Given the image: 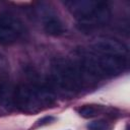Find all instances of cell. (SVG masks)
I'll return each instance as SVG.
<instances>
[{"label":"cell","mask_w":130,"mask_h":130,"mask_svg":"<svg viewBox=\"0 0 130 130\" xmlns=\"http://www.w3.org/2000/svg\"><path fill=\"white\" fill-rule=\"evenodd\" d=\"M87 130H112V125L106 120H95L87 125Z\"/></svg>","instance_id":"9"},{"label":"cell","mask_w":130,"mask_h":130,"mask_svg":"<svg viewBox=\"0 0 130 130\" xmlns=\"http://www.w3.org/2000/svg\"><path fill=\"white\" fill-rule=\"evenodd\" d=\"M55 102L53 89L46 83L32 81L19 84L13 91L14 105L24 113L39 112Z\"/></svg>","instance_id":"1"},{"label":"cell","mask_w":130,"mask_h":130,"mask_svg":"<svg viewBox=\"0 0 130 130\" xmlns=\"http://www.w3.org/2000/svg\"><path fill=\"white\" fill-rule=\"evenodd\" d=\"M78 67L82 75L93 78L113 77L122 73L127 67V58L99 54L92 51L80 56Z\"/></svg>","instance_id":"2"},{"label":"cell","mask_w":130,"mask_h":130,"mask_svg":"<svg viewBox=\"0 0 130 130\" xmlns=\"http://www.w3.org/2000/svg\"><path fill=\"white\" fill-rule=\"evenodd\" d=\"M24 32V26L18 16L9 11L0 13V44L16 43Z\"/></svg>","instance_id":"5"},{"label":"cell","mask_w":130,"mask_h":130,"mask_svg":"<svg viewBox=\"0 0 130 130\" xmlns=\"http://www.w3.org/2000/svg\"><path fill=\"white\" fill-rule=\"evenodd\" d=\"M105 112V107L102 105H83L77 109V113L85 119L93 118L102 115Z\"/></svg>","instance_id":"8"},{"label":"cell","mask_w":130,"mask_h":130,"mask_svg":"<svg viewBox=\"0 0 130 130\" xmlns=\"http://www.w3.org/2000/svg\"><path fill=\"white\" fill-rule=\"evenodd\" d=\"M55 120H56V118H55V117H53V116H45V117H43L42 119H40V120H38V121H37V123L35 124L34 128H38V127H41V126L48 125V124H50V123L54 122Z\"/></svg>","instance_id":"10"},{"label":"cell","mask_w":130,"mask_h":130,"mask_svg":"<svg viewBox=\"0 0 130 130\" xmlns=\"http://www.w3.org/2000/svg\"><path fill=\"white\" fill-rule=\"evenodd\" d=\"M82 73L77 64L67 58L58 57L51 63V78L55 86L61 90L74 93L81 89Z\"/></svg>","instance_id":"4"},{"label":"cell","mask_w":130,"mask_h":130,"mask_svg":"<svg viewBox=\"0 0 130 130\" xmlns=\"http://www.w3.org/2000/svg\"><path fill=\"white\" fill-rule=\"evenodd\" d=\"M36 12L44 30L53 37H59L65 32V25L54 7L48 2H38Z\"/></svg>","instance_id":"6"},{"label":"cell","mask_w":130,"mask_h":130,"mask_svg":"<svg viewBox=\"0 0 130 130\" xmlns=\"http://www.w3.org/2000/svg\"><path fill=\"white\" fill-rule=\"evenodd\" d=\"M68 11L85 28H95L106 24L111 18L107 2L95 0H69L63 2Z\"/></svg>","instance_id":"3"},{"label":"cell","mask_w":130,"mask_h":130,"mask_svg":"<svg viewBox=\"0 0 130 130\" xmlns=\"http://www.w3.org/2000/svg\"><path fill=\"white\" fill-rule=\"evenodd\" d=\"M91 51L99 54L124 58H127L129 54L127 46L124 43L113 38H101L95 40L91 44Z\"/></svg>","instance_id":"7"}]
</instances>
